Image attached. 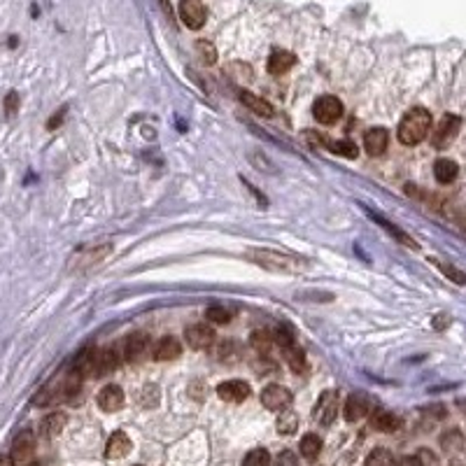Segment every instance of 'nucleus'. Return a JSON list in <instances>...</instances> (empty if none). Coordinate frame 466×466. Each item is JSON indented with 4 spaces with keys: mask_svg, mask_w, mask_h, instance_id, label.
<instances>
[{
    "mask_svg": "<svg viewBox=\"0 0 466 466\" xmlns=\"http://www.w3.org/2000/svg\"><path fill=\"white\" fill-rule=\"evenodd\" d=\"M250 394H252L250 385L243 383V380H229V383L217 385V396L222 399V401H229V403H241Z\"/></svg>",
    "mask_w": 466,
    "mask_h": 466,
    "instance_id": "9d476101",
    "label": "nucleus"
},
{
    "mask_svg": "<svg viewBox=\"0 0 466 466\" xmlns=\"http://www.w3.org/2000/svg\"><path fill=\"white\" fill-rule=\"evenodd\" d=\"M0 466H15V459H12L10 455H3L0 457Z\"/></svg>",
    "mask_w": 466,
    "mask_h": 466,
    "instance_id": "58836bf2",
    "label": "nucleus"
},
{
    "mask_svg": "<svg viewBox=\"0 0 466 466\" xmlns=\"http://www.w3.org/2000/svg\"><path fill=\"white\" fill-rule=\"evenodd\" d=\"M278 466H296V457H294V452H289V450L280 452V457H278Z\"/></svg>",
    "mask_w": 466,
    "mask_h": 466,
    "instance_id": "f704fd0d",
    "label": "nucleus"
},
{
    "mask_svg": "<svg viewBox=\"0 0 466 466\" xmlns=\"http://www.w3.org/2000/svg\"><path fill=\"white\" fill-rule=\"evenodd\" d=\"M436 266H438V268H441V271L445 273V275H448V278L452 280V282H457V284H466V275H464L462 271L452 268L450 264H436Z\"/></svg>",
    "mask_w": 466,
    "mask_h": 466,
    "instance_id": "473e14b6",
    "label": "nucleus"
},
{
    "mask_svg": "<svg viewBox=\"0 0 466 466\" xmlns=\"http://www.w3.org/2000/svg\"><path fill=\"white\" fill-rule=\"evenodd\" d=\"M243 466H271V455H268V450L255 448L252 452H248V457L243 459Z\"/></svg>",
    "mask_w": 466,
    "mask_h": 466,
    "instance_id": "7c9ffc66",
    "label": "nucleus"
},
{
    "mask_svg": "<svg viewBox=\"0 0 466 466\" xmlns=\"http://www.w3.org/2000/svg\"><path fill=\"white\" fill-rule=\"evenodd\" d=\"M33 452H35V434L31 429H24L22 434H17L15 443H12V459L19 464L31 462Z\"/></svg>",
    "mask_w": 466,
    "mask_h": 466,
    "instance_id": "1a4fd4ad",
    "label": "nucleus"
},
{
    "mask_svg": "<svg viewBox=\"0 0 466 466\" xmlns=\"http://www.w3.org/2000/svg\"><path fill=\"white\" fill-rule=\"evenodd\" d=\"M179 19L191 31L203 29L205 19H208V10H205L203 0H179Z\"/></svg>",
    "mask_w": 466,
    "mask_h": 466,
    "instance_id": "39448f33",
    "label": "nucleus"
},
{
    "mask_svg": "<svg viewBox=\"0 0 466 466\" xmlns=\"http://www.w3.org/2000/svg\"><path fill=\"white\" fill-rule=\"evenodd\" d=\"M248 259L255 262L262 268L268 271H278V273H301L305 266L294 257H284L275 250H266V248H257L248 252Z\"/></svg>",
    "mask_w": 466,
    "mask_h": 466,
    "instance_id": "f03ea898",
    "label": "nucleus"
},
{
    "mask_svg": "<svg viewBox=\"0 0 466 466\" xmlns=\"http://www.w3.org/2000/svg\"><path fill=\"white\" fill-rule=\"evenodd\" d=\"M434 172H436V179L441 184H450L457 179V172H459V166L452 161V159H438L436 166H434Z\"/></svg>",
    "mask_w": 466,
    "mask_h": 466,
    "instance_id": "4be33fe9",
    "label": "nucleus"
},
{
    "mask_svg": "<svg viewBox=\"0 0 466 466\" xmlns=\"http://www.w3.org/2000/svg\"><path fill=\"white\" fill-rule=\"evenodd\" d=\"M124 389L119 385H105V387L98 392V405L105 412H117L119 408H124Z\"/></svg>",
    "mask_w": 466,
    "mask_h": 466,
    "instance_id": "f8f14e48",
    "label": "nucleus"
},
{
    "mask_svg": "<svg viewBox=\"0 0 466 466\" xmlns=\"http://www.w3.org/2000/svg\"><path fill=\"white\" fill-rule=\"evenodd\" d=\"M138 466H140V464H138Z\"/></svg>",
    "mask_w": 466,
    "mask_h": 466,
    "instance_id": "a19ab883",
    "label": "nucleus"
},
{
    "mask_svg": "<svg viewBox=\"0 0 466 466\" xmlns=\"http://www.w3.org/2000/svg\"><path fill=\"white\" fill-rule=\"evenodd\" d=\"M399 466H424V464H422V459H419V457L410 455V457H403L401 462H399Z\"/></svg>",
    "mask_w": 466,
    "mask_h": 466,
    "instance_id": "e433bc0d",
    "label": "nucleus"
},
{
    "mask_svg": "<svg viewBox=\"0 0 466 466\" xmlns=\"http://www.w3.org/2000/svg\"><path fill=\"white\" fill-rule=\"evenodd\" d=\"M371 422L378 431H385V434H392V431L401 427V419H399L394 412H387V410H376Z\"/></svg>",
    "mask_w": 466,
    "mask_h": 466,
    "instance_id": "aec40b11",
    "label": "nucleus"
},
{
    "mask_svg": "<svg viewBox=\"0 0 466 466\" xmlns=\"http://www.w3.org/2000/svg\"><path fill=\"white\" fill-rule=\"evenodd\" d=\"M389 145V133L387 129H383V126H378V129H369L364 136V147L369 152L371 156H380L385 154V150H387Z\"/></svg>",
    "mask_w": 466,
    "mask_h": 466,
    "instance_id": "ddd939ff",
    "label": "nucleus"
},
{
    "mask_svg": "<svg viewBox=\"0 0 466 466\" xmlns=\"http://www.w3.org/2000/svg\"><path fill=\"white\" fill-rule=\"evenodd\" d=\"M294 63H296V56L291 54V51L275 49L268 58V72L271 75H284Z\"/></svg>",
    "mask_w": 466,
    "mask_h": 466,
    "instance_id": "a211bd4d",
    "label": "nucleus"
},
{
    "mask_svg": "<svg viewBox=\"0 0 466 466\" xmlns=\"http://www.w3.org/2000/svg\"><path fill=\"white\" fill-rule=\"evenodd\" d=\"M369 408H371L369 396L362 394V392H355V394H350L348 401H345L343 415H345L348 422H359L362 417L369 415Z\"/></svg>",
    "mask_w": 466,
    "mask_h": 466,
    "instance_id": "9b49d317",
    "label": "nucleus"
},
{
    "mask_svg": "<svg viewBox=\"0 0 466 466\" xmlns=\"http://www.w3.org/2000/svg\"><path fill=\"white\" fill-rule=\"evenodd\" d=\"M150 348V336L143 334V331H136V334L126 336L124 341V357L129 359V362H136V359H140L147 352Z\"/></svg>",
    "mask_w": 466,
    "mask_h": 466,
    "instance_id": "dca6fc26",
    "label": "nucleus"
},
{
    "mask_svg": "<svg viewBox=\"0 0 466 466\" xmlns=\"http://www.w3.org/2000/svg\"><path fill=\"white\" fill-rule=\"evenodd\" d=\"M262 403L268 410H287L291 405V392L282 385H266L262 389Z\"/></svg>",
    "mask_w": 466,
    "mask_h": 466,
    "instance_id": "0eeeda50",
    "label": "nucleus"
},
{
    "mask_svg": "<svg viewBox=\"0 0 466 466\" xmlns=\"http://www.w3.org/2000/svg\"><path fill=\"white\" fill-rule=\"evenodd\" d=\"M117 355L115 350H98L96 352V371L93 376H105V373H112L117 369Z\"/></svg>",
    "mask_w": 466,
    "mask_h": 466,
    "instance_id": "393cba45",
    "label": "nucleus"
},
{
    "mask_svg": "<svg viewBox=\"0 0 466 466\" xmlns=\"http://www.w3.org/2000/svg\"><path fill=\"white\" fill-rule=\"evenodd\" d=\"M459 129H462V119H459L457 115H443L441 122H438V126H436V131H434V138H431L434 147L445 150L448 145H452V140L457 138Z\"/></svg>",
    "mask_w": 466,
    "mask_h": 466,
    "instance_id": "423d86ee",
    "label": "nucleus"
},
{
    "mask_svg": "<svg viewBox=\"0 0 466 466\" xmlns=\"http://www.w3.org/2000/svg\"><path fill=\"white\" fill-rule=\"evenodd\" d=\"M238 96H241V103L248 105V108L252 112H257L259 117H273V115H275V108H273V105L266 101V98H259V96H255V93H250V91H241Z\"/></svg>",
    "mask_w": 466,
    "mask_h": 466,
    "instance_id": "6ab92c4d",
    "label": "nucleus"
},
{
    "mask_svg": "<svg viewBox=\"0 0 466 466\" xmlns=\"http://www.w3.org/2000/svg\"><path fill=\"white\" fill-rule=\"evenodd\" d=\"M196 51H198V56H201V61L205 65H212V63L217 61V49L208 42V40H198V42H196Z\"/></svg>",
    "mask_w": 466,
    "mask_h": 466,
    "instance_id": "2f4dec72",
    "label": "nucleus"
},
{
    "mask_svg": "<svg viewBox=\"0 0 466 466\" xmlns=\"http://www.w3.org/2000/svg\"><path fill=\"white\" fill-rule=\"evenodd\" d=\"M429 129H431L429 110L412 108V110L405 112V117L401 119L396 136H399V140H401L403 145H419L424 138L429 136Z\"/></svg>",
    "mask_w": 466,
    "mask_h": 466,
    "instance_id": "f257e3e1",
    "label": "nucleus"
},
{
    "mask_svg": "<svg viewBox=\"0 0 466 466\" xmlns=\"http://www.w3.org/2000/svg\"><path fill=\"white\" fill-rule=\"evenodd\" d=\"M29 466H35V464H29Z\"/></svg>",
    "mask_w": 466,
    "mask_h": 466,
    "instance_id": "ea45409f",
    "label": "nucleus"
},
{
    "mask_svg": "<svg viewBox=\"0 0 466 466\" xmlns=\"http://www.w3.org/2000/svg\"><path fill=\"white\" fill-rule=\"evenodd\" d=\"M298 448H301V455L308 459V462H312V459H317V455L322 452V438L317 434H305Z\"/></svg>",
    "mask_w": 466,
    "mask_h": 466,
    "instance_id": "a878e982",
    "label": "nucleus"
},
{
    "mask_svg": "<svg viewBox=\"0 0 466 466\" xmlns=\"http://www.w3.org/2000/svg\"><path fill=\"white\" fill-rule=\"evenodd\" d=\"M364 466H394V455L385 448H376V450H371L369 457H366Z\"/></svg>",
    "mask_w": 466,
    "mask_h": 466,
    "instance_id": "c85d7f7f",
    "label": "nucleus"
},
{
    "mask_svg": "<svg viewBox=\"0 0 466 466\" xmlns=\"http://www.w3.org/2000/svg\"><path fill=\"white\" fill-rule=\"evenodd\" d=\"M17 108H19V93L17 91H10L8 98H5V115L15 117L17 115Z\"/></svg>",
    "mask_w": 466,
    "mask_h": 466,
    "instance_id": "72a5a7b5",
    "label": "nucleus"
},
{
    "mask_svg": "<svg viewBox=\"0 0 466 466\" xmlns=\"http://www.w3.org/2000/svg\"><path fill=\"white\" fill-rule=\"evenodd\" d=\"M159 5H161V10L166 12V17L172 22V8H170V0H159Z\"/></svg>",
    "mask_w": 466,
    "mask_h": 466,
    "instance_id": "4c0bfd02",
    "label": "nucleus"
},
{
    "mask_svg": "<svg viewBox=\"0 0 466 466\" xmlns=\"http://www.w3.org/2000/svg\"><path fill=\"white\" fill-rule=\"evenodd\" d=\"M65 427V415L63 412H51V415H47L42 419V424H40V434L45 438H54L63 431Z\"/></svg>",
    "mask_w": 466,
    "mask_h": 466,
    "instance_id": "412c9836",
    "label": "nucleus"
},
{
    "mask_svg": "<svg viewBox=\"0 0 466 466\" xmlns=\"http://www.w3.org/2000/svg\"><path fill=\"white\" fill-rule=\"evenodd\" d=\"M63 115H65V108H61V110H58V112H56V115H54V117H51V119H49V124H47V129H56V126H58V124H61V122H63Z\"/></svg>",
    "mask_w": 466,
    "mask_h": 466,
    "instance_id": "c9c22d12",
    "label": "nucleus"
},
{
    "mask_svg": "<svg viewBox=\"0 0 466 466\" xmlns=\"http://www.w3.org/2000/svg\"><path fill=\"white\" fill-rule=\"evenodd\" d=\"M319 143L324 145L326 150H331L334 154H338V156H345V159H355L357 154H359V150H357V145L352 143V140H319Z\"/></svg>",
    "mask_w": 466,
    "mask_h": 466,
    "instance_id": "5701e85b",
    "label": "nucleus"
},
{
    "mask_svg": "<svg viewBox=\"0 0 466 466\" xmlns=\"http://www.w3.org/2000/svg\"><path fill=\"white\" fill-rule=\"evenodd\" d=\"M369 217H371V219H373V222H376V224H380V226H385V231H387V233H389V236H394V238H396V241H399V243L408 245V248H410V250H417V243H415V241H412V238H408V236H405V233H403L401 229H399V226H394V224H392V222H387V219H385V217H378V215H373V212H371V210H369Z\"/></svg>",
    "mask_w": 466,
    "mask_h": 466,
    "instance_id": "b1692460",
    "label": "nucleus"
},
{
    "mask_svg": "<svg viewBox=\"0 0 466 466\" xmlns=\"http://www.w3.org/2000/svg\"><path fill=\"white\" fill-rule=\"evenodd\" d=\"M338 415V399L336 392H324L315 408V419L319 424H331Z\"/></svg>",
    "mask_w": 466,
    "mask_h": 466,
    "instance_id": "4468645a",
    "label": "nucleus"
},
{
    "mask_svg": "<svg viewBox=\"0 0 466 466\" xmlns=\"http://www.w3.org/2000/svg\"><path fill=\"white\" fill-rule=\"evenodd\" d=\"M131 452V438L124 434V431H115L108 441V448H105V457L108 459H122Z\"/></svg>",
    "mask_w": 466,
    "mask_h": 466,
    "instance_id": "f3484780",
    "label": "nucleus"
},
{
    "mask_svg": "<svg viewBox=\"0 0 466 466\" xmlns=\"http://www.w3.org/2000/svg\"><path fill=\"white\" fill-rule=\"evenodd\" d=\"M312 117L317 119L319 124H336L338 117H343V103L338 101L336 96H322L317 98L315 105H312Z\"/></svg>",
    "mask_w": 466,
    "mask_h": 466,
    "instance_id": "20e7f679",
    "label": "nucleus"
},
{
    "mask_svg": "<svg viewBox=\"0 0 466 466\" xmlns=\"http://www.w3.org/2000/svg\"><path fill=\"white\" fill-rule=\"evenodd\" d=\"M179 355H182V345H179L177 338H172V336L159 338L154 350H152V357H154L156 362H170V359H177Z\"/></svg>",
    "mask_w": 466,
    "mask_h": 466,
    "instance_id": "2eb2a0df",
    "label": "nucleus"
},
{
    "mask_svg": "<svg viewBox=\"0 0 466 466\" xmlns=\"http://www.w3.org/2000/svg\"><path fill=\"white\" fill-rule=\"evenodd\" d=\"M273 338H275V343L280 345V350H282V357L289 369L294 373H303L305 371V355H303V350L298 348V343H296V338L291 336V331L278 329L275 334H273Z\"/></svg>",
    "mask_w": 466,
    "mask_h": 466,
    "instance_id": "7ed1b4c3",
    "label": "nucleus"
},
{
    "mask_svg": "<svg viewBox=\"0 0 466 466\" xmlns=\"http://www.w3.org/2000/svg\"><path fill=\"white\" fill-rule=\"evenodd\" d=\"M275 427H278V431L282 436H291L298 429V415H296L294 410H282L278 415V424H275Z\"/></svg>",
    "mask_w": 466,
    "mask_h": 466,
    "instance_id": "bb28decb",
    "label": "nucleus"
},
{
    "mask_svg": "<svg viewBox=\"0 0 466 466\" xmlns=\"http://www.w3.org/2000/svg\"><path fill=\"white\" fill-rule=\"evenodd\" d=\"M252 348L257 350L259 357H266L273 348V343H275V338H273V334H268V331H255L252 334Z\"/></svg>",
    "mask_w": 466,
    "mask_h": 466,
    "instance_id": "cd10ccee",
    "label": "nucleus"
},
{
    "mask_svg": "<svg viewBox=\"0 0 466 466\" xmlns=\"http://www.w3.org/2000/svg\"><path fill=\"white\" fill-rule=\"evenodd\" d=\"M184 341L191 350H205L215 343V331H212L210 324H191L184 329Z\"/></svg>",
    "mask_w": 466,
    "mask_h": 466,
    "instance_id": "6e6552de",
    "label": "nucleus"
},
{
    "mask_svg": "<svg viewBox=\"0 0 466 466\" xmlns=\"http://www.w3.org/2000/svg\"><path fill=\"white\" fill-rule=\"evenodd\" d=\"M205 319L215 324H229L233 319V310L224 308V305H210V308L205 310Z\"/></svg>",
    "mask_w": 466,
    "mask_h": 466,
    "instance_id": "c756f323",
    "label": "nucleus"
}]
</instances>
